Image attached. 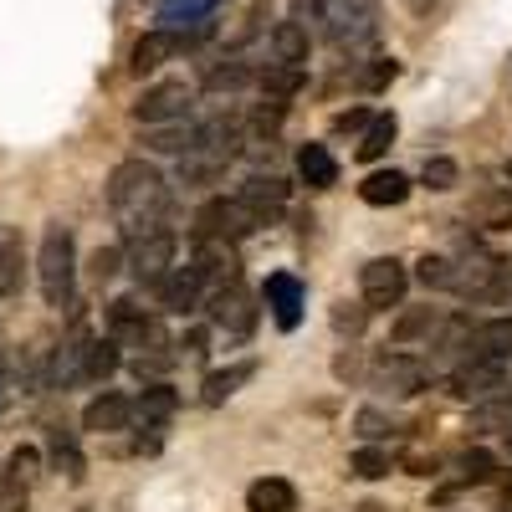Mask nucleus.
<instances>
[{"mask_svg":"<svg viewBox=\"0 0 512 512\" xmlns=\"http://www.w3.org/2000/svg\"><path fill=\"white\" fill-rule=\"evenodd\" d=\"M108 210L123 226V241H139L154 231H169V180L149 159H123L108 175Z\"/></svg>","mask_w":512,"mask_h":512,"instance_id":"f257e3e1","label":"nucleus"},{"mask_svg":"<svg viewBox=\"0 0 512 512\" xmlns=\"http://www.w3.org/2000/svg\"><path fill=\"white\" fill-rule=\"evenodd\" d=\"M36 287H41V303L47 308H72L77 303V241L62 221H52L41 231L36 246Z\"/></svg>","mask_w":512,"mask_h":512,"instance_id":"f03ea898","label":"nucleus"},{"mask_svg":"<svg viewBox=\"0 0 512 512\" xmlns=\"http://www.w3.org/2000/svg\"><path fill=\"white\" fill-rule=\"evenodd\" d=\"M323 6V36L338 52H364L379 31V6L374 0H318Z\"/></svg>","mask_w":512,"mask_h":512,"instance_id":"7ed1b4c3","label":"nucleus"},{"mask_svg":"<svg viewBox=\"0 0 512 512\" xmlns=\"http://www.w3.org/2000/svg\"><path fill=\"white\" fill-rule=\"evenodd\" d=\"M256 226H267V216H256V210L236 195V200H226V195H216V200H205L200 205V216H195V241L200 236H210V241H246Z\"/></svg>","mask_w":512,"mask_h":512,"instance_id":"20e7f679","label":"nucleus"},{"mask_svg":"<svg viewBox=\"0 0 512 512\" xmlns=\"http://www.w3.org/2000/svg\"><path fill=\"white\" fill-rule=\"evenodd\" d=\"M190 103H195V88L190 82H154V88H144L139 93V103H134V118L144 123V128H159V123H185L190 118Z\"/></svg>","mask_w":512,"mask_h":512,"instance_id":"39448f33","label":"nucleus"},{"mask_svg":"<svg viewBox=\"0 0 512 512\" xmlns=\"http://www.w3.org/2000/svg\"><path fill=\"white\" fill-rule=\"evenodd\" d=\"M405 267L395 262V256H374V262L359 267V292H364V308H400L405 303Z\"/></svg>","mask_w":512,"mask_h":512,"instance_id":"423d86ee","label":"nucleus"},{"mask_svg":"<svg viewBox=\"0 0 512 512\" xmlns=\"http://www.w3.org/2000/svg\"><path fill=\"white\" fill-rule=\"evenodd\" d=\"M425 379H431V364H425L420 354H405V349H384L374 359V384L390 395H420Z\"/></svg>","mask_w":512,"mask_h":512,"instance_id":"0eeeda50","label":"nucleus"},{"mask_svg":"<svg viewBox=\"0 0 512 512\" xmlns=\"http://www.w3.org/2000/svg\"><path fill=\"white\" fill-rule=\"evenodd\" d=\"M210 323L231 338H251L256 333V297L241 282H221L216 297H210Z\"/></svg>","mask_w":512,"mask_h":512,"instance_id":"6e6552de","label":"nucleus"},{"mask_svg":"<svg viewBox=\"0 0 512 512\" xmlns=\"http://www.w3.org/2000/svg\"><path fill=\"white\" fill-rule=\"evenodd\" d=\"M134 246V256H128V267H134L139 282H159L164 272H175V231H154V236H139V241H128Z\"/></svg>","mask_w":512,"mask_h":512,"instance_id":"1a4fd4ad","label":"nucleus"},{"mask_svg":"<svg viewBox=\"0 0 512 512\" xmlns=\"http://www.w3.org/2000/svg\"><path fill=\"white\" fill-rule=\"evenodd\" d=\"M128 420H134V400L118 395V390H103L98 400H88V410H82V431L118 436V431H128Z\"/></svg>","mask_w":512,"mask_h":512,"instance_id":"9d476101","label":"nucleus"},{"mask_svg":"<svg viewBox=\"0 0 512 512\" xmlns=\"http://www.w3.org/2000/svg\"><path fill=\"white\" fill-rule=\"evenodd\" d=\"M88 349H93L88 333H72V338H62V349H52V359H47V384H52V390L82 384V364H88Z\"/></svg>","mask_w":512,"mask_h":512,"instance_id":"9b49d317","label":"nucleus"},{"mask_svg":"<svg viewBox=\"0 0 512 512\" xmlns=\"http://www.w3.org/2000/svg\"><path fill=\"white\" fill-rule=\"evenodd\" d=\"M451 390L456 395H497V390H507V369H502V359H466L451 374Z\"/></svg>","mask_w":512,"mask_h":512,"instance_id":"f8f14e48","label":"nucleus"},{"mask_svg":"<svg viewBox=\"0 0 512 512\" xmlns=\"http://www.w3.org/2000/svg\"><path fill=\"white\" fill-rule=\"evenodd\" d=\"M190 272L200 277V282H236V251H231V241H210V236H200L195 241V262H190Z\"/></svg>","mask_w":512,"mask_h":512,"instance_id":"ddd939ff","label":"nucleus"},{"mask_svg":"<svg viewBox=\"0 0 512 512\" xmlns=\"http://www.w3.org/2000/svg\"><path fill=\"white\" fill-rule=\"evenodd\" d=\"M180 52V31H164V26H154V31H144L139 41H134V52H128V67H134L139 77L144 72H159L169 57Z\"/></svg>","mask_w":512,"mask_h":512,"instance_id":"4468645a","label":"nucleus"},{"mask_svg":"<svg viewBox=\"0 0 512 512\" xmlns=\"http://www.w3.org/2000/svg\"><path fill=\"white\" fill-rule=\"evenodd\" d=\"M154 287H159V308H164V313H195L205 282H200L190 267H175V272H164Z\"/></svg>","mask_w":512,"mask_h":512,"instance_id":"2eb2a0df","label":"nucleus"},{"mask_svg":"<svg viewBox=\"0 0 512 512\" xmlns=\"http://www.w3.org/2000/svg\"><path fill=\"white\" fill-rule=\"evenodd\" d=\"M267 308H272L277 328H297L303 323V282L287 277V272L267 277Z\"/></svg>","mask_w":512,"mask_h":512,"instance_id":"dca6fc26","label":"nucleus"},{"mask_svg":"<svg viewBox=\"0 0 512 512\" xmlns=\"http://www.w3.org/2000/svg\"><path fill=\"white\" fill-rule=\"evenodd\" d=\"M297 175L308 190H333L338 185V159L328 154V144H303L297 149Z\"/></svg>","mask_w":512,"mask_h":512,"instance_id":"f3484780","label":"nucleus"},{"mask_svg":"<svg viewBox=\"0 0 512 512\" xmlns=\"http://www.w3.org/2000/svg\"><path fill=\"white\" fill-rule=\"evenodd\" d=\"M359 200L364 205H405L410 200V175H400V169H374V175L359 185Z\"/></svg>","mask_w":512,"mask_h":512,"instance_id":"a211bd4d","label":"nucleus"},{"mask_svg":"<svg viewBox=\"0 0 512 512\" xmlns=\"http://www.w3.org/2000/svg\"><path fill=\"white\" fill-rule=\"evenodd\" d=\"M195 144H200V123H159V128H149L144 134V149H154V154H195Z\"/></svg>","mask_w":512,"mask_h":512,"instance_id":"6ab92c4d","label":"nucleus"},{"mask_svg":"<svg viewBox=\"0 0 512 512\" xmlns=\"http://www.w3.org/2000/svg\"><path fill=\"white\" fill-rule=\"evenodd\" d=\"M246 512H297V487L282 477H262L246 487Z\"/></svg>","mask_w":512,"mask_h":512,"instance_id":"aec40b11","label":"nucleus"},{"mask_svg":"<svg viewBox=\"0 0 512 512\" xmlns=\"http://www.w3.org/2000/svg\"><path fill=\"white\" fill-rule=\"evenodd\" d=\"M308 52H313V36L297 21H277V31H272V62L277 67H303Z\"/></svg>","mask_w":512,"mask_h":512,"instance_id":"412c9836","label":"nucleus"},{"mask_svg":"<svg viewBox=\"0 0 512 512\" xmlns=\"http://www.w3.org/2000/svg\"><path fill=\"white\" fill-rule=\"evenodd\" d=\"M246 379H256V359H241V364H231V369H216V374H205V384H200V400L205 405H226Z\"/></svg>","mask_w":512,"mask_h":512,"instance_id":"4be33fe9","label":"nucleus"},{"mask_svg":"<svg viewBox=\"0 0 512 512\" xmlns=\"http://www.w3.org/2000/svg\"><path fill=\"white\" fill-rule=\"evenodd\" d=\"M226 154H210V149H195V154H185L180 159V185L185 190H205V185H216L221 175H226Z\"/></svg>","mask_w":512,"mask_h":512,"instance_id":"5701e85b","label":"nucleus"},{"mask_svg":"<svg viewBox=\"0 0 512 512\" xmlns=\"http://www.w3.org/2000/svg\"><path fill=\"white\" fill-rule=\"evenodd\" d=\"M241 200L256 210V216H272V210L287 205V185L277 175H262V169H256V175H246V185H241Z\"/></svg>","mask_w":512,"mask_h":512,"instance_id":"b1692460","label":"nucleus"},{"mask_svg":"<svg viewBox=\"0 0 512 512\" xmlns=\"http://www.w3.org/2000/svg\"><path fill=\"white\" fill-rule=\"evenodd\" d=\"M175 405H180V395L169 390V384H149V390L134 400V420H144V431H159V425L175 415Z\"/></svg>","mask_w":512,"mask_h":512,"instance_id":"393cba45","label":"nucleus"},{"mask_svg":"<svg viewBox=\"0 0 512 512\" xmlns=\"http://www.w3.org/2000/svg\"><path fill=\"white\" fill-rule=\"evenodd\" d=\"M507 354H512V318L477 323V333H472V359H507Z\"/></svg>","mask_w":512,"mask_h":512,"instance_id":"a878e982","label":"nucleus"},{"mask_svg":"<svg viewBox=\"0 0 512 512\" xmlns=\"http://www.w3.org/2000/svg\"><path fill=\"white\" fill-rule=\"evenodd\" d=\"M41 477V451L36 446H16L6 461V477H0V492H31V482Z\"/></svg>","mask_w":512,"mask_h":512,"instance_id":"bb28decb","label":"nucleus"},{"mask_svg":"<svg viewBox=\"0 0 512 512\" xmlns=\"http://www.w3.org/2000/svg\"><path fill=\"white\" fill-rule=\"evenodd\" d=\"M47 451H52V466L67 477V482H82V472H88V461H82L72 431H62V425H52V436H47Z\"/></svg>","mask_w":512,"mask_h":512,"instance_id":"cd10ccee","label":"nucleus"},{"mask_svg":"<svg viewBox=\"0 0 512 512\" xmlns=\"http://www.w3.org/2000/svg\"><path fill=\"white\" fill-rule=\"evenodd\" d=\"M21 267H26V251H21V236L11 226H0V297H11L21 287Z\"/></svg>","mask_w":512,"mask_h":512,"instance_id":"c85d7f7f","label":"nucleus"},{"mask_svg":"<svg viewBox=\"0 0 512 512\" xmlns=\"http://www.w3.org/2000/svg\"><path fill=\"white\" fill-rule=\"evenodd\" d=\"M251 77H256V72H251L241 57H231V62H210L205 77H200V88H205V93H236V88H246Z\"/></svg>","mask_w":512,"mask_h":512,"instance_id":"c756f323","label":"nucleus"},{"mask_svg":"<svg viewBox=\"0 0 512 512\" xmlns=\"http://www.w3.org/2000/svg\"><path fill=\"white\" fill-rule=\"evenodd\" d=\"M144 308H139V297H118V303L108 308V338H113V344L123 349L128 344V338H134L139 328H144Z\"/></svg>","mask_w":512,"mask_h":512,"instance_id":"7c9ffc66","label":"nucleus"},{"mask_svg":"<svg viewBox=\"0 0 512 512\" xmlns=\"http://www.w3.org/2000/svg\"><path fill=\"white\" fill-rule=\"evenodd\" d=\"M395 113H379V118H369V128H364V139H359V159L364 164H374V159H384L390 154V144H395Z\"/></svg>","mask_w":512,"mask_h":512,"instance_id":"2f4dec72","label":"nucleus"},{"mask_svg":"<svg viewBox=\"0 0 512 512\" xmlns=\"http://www.w3.org/2000/svg\"><path fill=\"white\" fill-rule=\"evenodd\" d=\"M118 364H123V354H118L113 338H93L88 364H82V384H103V379H113V374H118Z\"/></svg>","mask_w":512,"mask_h":512,"instance_id":"473e14b6","label":"nucleus"},{"mask_svg":"<svg viewBox=\"0 0 512 512\" xmlns=\"http://www.w3.org/2000/svg\"><path fill=\"white\" fill-rule=\"evenodd\" d=\"M297 88H303V67H267L262 72V93H267V103H282L287 108V98H297Z\"/></svg>","mask_w":512,"mask_h":512,"instance_id":"72a5a7b5","label":"nucleus"},{"mask_svg":"<svg viewBox=\"0 0 512 512\" xmlns=\"http://www.w3.org/2000/svg\"><path fill=\"white\" fill-rule=\"evenodd\" d=\"M436 328H441V313L436 308H410V313L395 318V344H415V338L436 333Z\"/></svg>","mask_w":512,"mask_h":512,"instance_id":"f704fd0d","label":"nucleus"},{"mask_svg":"<svg viewBox=\"0 0 512 512\" xmlns=\"http://www.w3.org/2000/svg\"><path fill=\"white\" fill-rule=\"evenodd\" d=\"M472 216H477V226L507 231V226H512V190H492V195H482Z\"/></svg>","mask_w":512,"mask_h":512,"instance_id":"c9c22d12","label":"nucleus"},{"mask_svg":"<svg viewBox=\"0 0 512 512\" xmlns=\"http://www.w3.org/2000/svg\"><path fill=\"white\" fill-rule=\"evenodd\" d=\"M349 472L364 477V482H384V477L395 472V461H390V451H379V446H359L354 461H349Z\"/></svg>","mask_w":512,"mask_h":512,"instance_id":"e433bc0d","label":"nucleus"},{"mask_svg":"<svg viewBox=\"0 0 512 512\" xmlns=\"http://www.w3.org/2000/svg\"><path fill=\"white\" fill-rule=\"evenodd\" d=\"M415 277L431 292H456V262H451V256H420Z\"/></svg>","mask_w":512,"mask_h":512,"instance_id":"4c0bfd02","label":"nucleus"},{"mask_svg":"<svg viewBox=\"0 0 512 512\" xmlns=\"http://www.w3.org/2000/svg\"><path fill=\"white\" fill-rule=\"evenodd\" d=\"M456 180H461L456 159H425V164H420V185H425V190H436V195L456 190Z\"/></svg>","mask_w":512,"mask_h":512,"instance_id":"58836bf2","label":"nucleus"},{"mask_svg":"<svg viewBox=\"0 0 512 512\" xmlns=\"http://www.w3.org/2000/svg\"><path fill=\"white\" fill-rule=\"evenodd\" d=\"M472 431H512V400H487L472 410Z\"/></svg>","mask_w":512,"mask_h":512,"instance_id":"ea45409f","label":"nucleus"},{"mask_svg":"<svg viewBox=\"0 0 512 512\" xmlns=\"http://www.w3.org/2000/svg\"><path fill=\"white\" fill-rule=\"evenodd\" d=\"M492 472H497L492 451H466L461 456V487H482V482H492Z\"/></svg>","mask_w":512,"mask_h":512,"instance_id":"a19ab883","label":"nucleus"},{"mask_svg":"<svg viewBox=\"0 0 512 512\" xmlns=\"http://www.w3.org/2000/svg\"><path fill=\"white\" fill-rule=\"evenodd\" d=\"M395 77H400V62H395V57H374V62L359 72V88H364V93H379V88H390Z\"/></svg>","mask_w":512,"mask_h":512,"instance_id":"79ce46f5","label":"nucleus"},{"mask_svg":"<svg viewBox=\"0 0 512 512\" xmlns=\"http://www.w3.org/2000/svg\"><path fill=\"white\" fill-rule=\"evenodd\" d=\"M354 431H359V436H364V441L374 446V441H384V436L395 431V420L384 415V410H374V405H364V410L354 415Z\"/></svg>","mask_w":512,"mask_h":512,"instance_id":"37998d69","label":"nucleus"},{"mask_svg":"<svg viewBox=\"0 0 512 512\" xmlns=\"http://www.w3.org/2000/svg\"><path fill=\"white\" fill-rule=\"evenodd\" d=\"M118 272H123V251H118V246H98V251H93V277H98V282H113Z\"/></svg>","mask_w":512,"mask_h":512,"instance_id":"c03bdc74","label":"nucleus"},{"mask_svg":"<svg viewBox=\"0 0 512 512\" xmlns=\"http://www.w3.org/2000/svg\"><path fill=\"white\" fill-rule=\"evenodd\" d=\"M292 21L303 31H323V6L318 0H292Z\"/></svg>","mask_w":512,"mask_h":512,"instance_id":"a18cd8bd","label":"nucleus"},{"mask_svg":"<svg viewBox=\"0 0 512 512\" xmlns=\"http://www.w3.org/2000/svg\"><path fill=\"white\" fill-rule=\"evenodd\" d=\"M364 318H369V308H349V303H338V308H333V328H338V333H359Z\"/></svg>","mask_w":512,"mask_h":512,"instance_id":"49530a36","label":"nucleus"},{"mask_svg":"<svg viewBox=\"0 0 512 512\" xmlns=\"http://www.w3.org/2000/svg\"><path fill=\"white\" fill-rule=\"evenodd\" d=\"M282 103H262V108H256L251 113V128H256V134H277V123H282Z\"/></svg>","mask_w":512,"mask_h":512,"instance_id":"de8ad7c7","label":"nucleus"},{"mask_svg":"<svg viewBox=\"0 0 512 512\" xmlns=\"http://www.w3.org/2000/svg\"><path fill=\"white\" fill-rule=\"evenodd\" d=\"M405 472H410V477H436L441 466H436V456H420V451H410V456H405Z\"/></svg>","mask_w":512,"mask_h":512,"instance_id":"09e8293b","label":"nucleus"},{"mask_svg":"<svg viewBox=\"0 0 512 512\" xmlns=\"http://www.w3.org/2000/svg\"><path fill=\"white\" fill-rule=\"evenodd\" d=\"M349 128H369V113L364 108H349V113L333 118V134H349Z\"/></svg>","mask_w":512,"mask_h":512,"instance_id":"8fccbe9b","label":"nucleus"},{"mask_svg":"<svg viewBox=\"0 0 512 512\" xmlns=\"http://www.w3.org/2000/svg\"><path fill=\"white\" fill-rule=\"evenodd\" d=\"M175 349H185L190 359H205V328H190V333L180 338V344H175Z\"/></svg>","mask_w":512,"mask_h":512,"instance_id":"3c124183","label":"nucleus"},{"mask_svg":"<svg viewBox=\"0 0 512 512\" xmlns=\"http://www.w3.org/2000/svg\"><path fill=\"white\" fill-rule=\"evenodd\" d=\"M333 374H338V379H359V359H354V354H338Z\"/></svg>","mask_w":512,"mask_h":512,"instance_id":"603ef678","label":"nucleus"},{"mask_svg":"<svg viewBox=\"0 0 512 512\" xmlns=\"http://www.w3.org/2000/svg\"><path fill=\"white\" fill-rule=\"evenodd\" d=\"M0 512H26V492H0Z\"/></svg>","mask_w":512,"mask_h":512,"instance_id":"864d4df0","label":"nucleus"}]
</instances>
